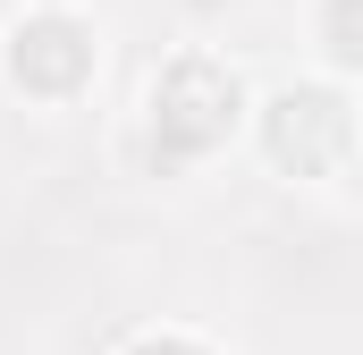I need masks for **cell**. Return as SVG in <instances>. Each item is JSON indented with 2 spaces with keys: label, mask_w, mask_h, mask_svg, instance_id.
<instances>
[{
  "label": "cell",
  "mask_w": 363,
  "mask_h": 355,
  "mask_svg": "<svg viewBox=\"0 0 363 355\" xmlns=\"http://www.w3.org/2000/svg\"><path fill=\"white\" fill-rule=\"evenodd\" d=\"M237 127V77L220 68V60H178L161 93H152V153L161 161H203L220 136Z\"/></svg>",
  "instance_id": "cell-1"
},
{
  "label": "cell",
  "mask_w": 363,
  "mask_h": 355,
  "mask_svg": "<svg viewBox=\"0 0 363 355\" xmlns=\"http://www.w3.org/2000/svg\"><path fill=\"white\" fill-rule=\"evenodd\" d=\"M9 77L26 93H77L93 77V34L77 17H60V9H43V17H26L17 34H9Z\"/></svg>",
  "instance_id": "cell-2"
},
{
  "label": "cell",
  "mask_w": 363,
  "mask_h": 355,
  "mask_svg": "<svg viewBox=\"0 0 363 355\" xmlns=\"http://www.w3.org/2000/svg\"><path fill=\"white\" fill-rule=\"evenodd\" d=\"M271 153L287 170H338L347 161V102L338 93H279L271 102Z\"/></svg>",
  "instance_id": "cell-3"
},
{
  "label": "cell",
  "mask_w": 363,
  "mask_h": 355,
  "mask_svg": "<svg viewBox=\"0 0 363 355\" xmlns=\"http://www.w3.org/2000/svg\"><path fill=\"white\" fill-rule=\"evenodd\" d=\"M330 60H355V0H330Z\"/></svg>",
  "instance_id": "cell-4"
},
{
  "label": "cell",
  "mask_w": 363,
  "mask_h": 355,
  "mask_svg": "<svg viewBox=\"0 0 363 355\" xmlns=\"http://www.w3.org/2000/svg\"><path fill=\"white\" fill-rule=\"evenodd\" d=\"M135 355H203V347H186V339H144Z\"/></svg>",
  "instance_id": "cell-5"
},
{
  "label": "cell",
  "mask_w": 363,
  "mask_h": 355,
  "mask_svg": "<svg viewBox=\"0 0 363 355\" xmlns=\"http://www.w3.org/2000/svg\"><path fill=\"white\" fill-rule=\"evenodd\" d=\"M194 9H220V0H194Z\"/></svg>",
  "instance_id": "cell-6"
}]
</instances>
